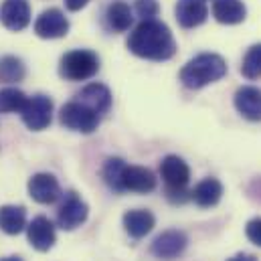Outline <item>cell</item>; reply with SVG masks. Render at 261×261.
<instances>
[{"instance_id":"1","label":"cell","mask_w":261,"mask_h":261,"mask_svg":"<svg viewBox=\"0 0 261 261\" xmlns=\"http://www.w3.org/2000/svg\"><path fill=\"white\" fill-rule=\"evenodd\" d=\"M128 49L140 59L148 61H168L176 53V43L170 29L152 18L142 20L128 37Z\"/></svg>"},{"instance_id":"2","label":"cell","mask_w":261,"mask_h":261,"mask_svg":"<svg viewBox=\"0 0 261 261\" xmlns=\"http://www.w3.org/2000/svg\"><path fill=\"white\" fill-rule=\"evenodd\" d=\"M227 75V61L217 53H200L180 69V83L187 89H202Z\"/></svg>"},{"instance_id":"3","label":"cell","mask_w":261,"mask_h":261,"mask_svg":"<svg viewBox=\"0 0 261 261\" xmlns=\"http://www.w3.org/2000/svg\"><path fill=\"white\" fill-rule=\"evenodd\" d=\"M99 71V57L89 49L69 51L59 61V75L67 81H87Z\"/></svg>"},{"instance_id":"4","label":"cell","mask_w":261,"mask_h":261,"mask_svg":"<svg viewBox=\"0 0 261 261\" xmlns=\"http://www.w3.org/2000/svg\"><path fill=\"white\" fill-rule=\"evenodd\" d=\"M20 118H22V124L33 132L49 128V124L53 120V99L45 93L27 97V103L20 110Z\"/></svg>"},{"instance_id":"5","label":"cell","mask_w":261,"mask_h":261,"mask_svg":"<svg viewBox=\"0 0 261 261\" xmlns=\"http://www.w3.org/2000/svg\"><path fill=\"white\" fill-rule=\"evenodd\" d=\"M59 122H61V126H65L67 130L93 134L99 126V116L91 108H87L79 101H69L59 112Z\"/></svg>"},{"instance_id":"6","label":"cell","mask_w":261,"mask_h":261,"mask_svg":"<svg viewBox=\"0 0 261 261\" xmlns=\"http://www.w3.org/2000/svg\"><path fill=\"white\" fill-rule=\"evenodd\" d=\"M89 217V206L87 202L77 195L75 191H69L57 211V225L63 231H75L81 227Z\"/></svg>"},{"instance_id":"7","label":"cell","mask_w":261,"mask_h":261,"mask_svg":"<svg viewBox=\"0 0 261 261\" xmlns=\"http://www.w3.org/2000/svg\"><path fill=\"white\" fill-rule=\"evenodd\" d=\"M187 247H189V237H187V233H182V231H178V229H170V231L160 233V235L152 241L150 253H152L156 259L172 261V259H176V257H180Z\"/></svg>"},{"instance_id":"8","label":"cell","mask_w":261,"mask_h":261,"mask_svg":"<svg viewBox=\"0 0 261 261\" xmlns=\"http://www.w3.org/2000/svg\"><path fill=\"white\" fill-rule=\"evenodd\" d=\"M35 33L41 39H63L69 33V20L59 8H49L35 20Z\"/></svg>"},{"instance_id":"9","label":"cell","mask_w":261,"mask_h":261,"mask_svg":"<svg viewBox=\"0 0 261 261\" xmlns=\"http://www.w3.org/2000/svg\"><path fill=\"white\" fill-rule=\"evenodd\" d=\"M29 195L35 202L39 204H51L55 202L59 196H61V187H59V180L49 174V172H39V174H33L29 185Z\"/></svg>"},{"instance_id":"10","label":"cell","mask_w":261,"mask_h":261,"mask_svg":"<svg viewBox=\"0 0 261 261\" xmlns=\"http://www.w3.org/2000/svg\"><path fill=\"white\" fill-rule=\"evenodd\" d=\"M160 176L166 189H187L191 180V168L180 156L170 154L160 162Z\"/></svg>"},{"instance_id":"11","label":"cell","mask_w":261,"mask_h":261,"mask_svg":"<svg viewBox=\"0 0 261 261\" xmlns=\"http://www.w3.org/2000/svg\"><path fill=\"white\" fill-rule=\"evenodd\" d=\"M27 237H29L31 247L37 251H49L57 243L55 225L47 217H35L27 225Z\"/></svg>"},{"instance_id":"12","label":"cell","mask_w":261,"mask_h":261,"mask_svg":"<svg viewBox=\"0 0 261 261\" xmlns=\"http://www.w3.org/2000/svg\"><path fill=\"white\" fill-rule=\"evenodd\" d=\"M0 22L8 31H24L31 22V6L27 0H4L0 6Z\"/></svg>"},{"instance_id":"13","label":"cell","mask_w":261,"mask_h":261,"mask_svg":"<svg viewBox=\"0 0 261 261\" xmlns=\"http://www.w3.org/2000/svg\"><path fill=\"white\" fill-rule=\"evenodd\" d=\"M156 189V176L150 168L146 166H130L126 164L124 174H122V193L130 191V193H152Z\"/></svg>"},{"instance_id":"14","label":"cell","mask_w":261,"mask_h":261,"mask_svg":"<svg viewBox=\"0 0 261 261\" xmlns=\"http://www.w3.org/2000/svg\"><path fill=\"white\" fill-rule=\"evenodd\" d=\"M235 110L249 122H261V89L253 85H243L233 97Z\"/></svg>"},{"instance_id":"15","label":"cell","mask_w":261,"mask_h":261,"mask_svg":"<svg viewBox=\"0 0 261 261\" xmlns=\"http://www.w3.org/2000/svg\"><path fill=\"white\" fill-rule=\"evenodd\" d=\"M77 101L101 116L112 108V91L103 83H89L77 93Z\"/></svg>"},{"instance_id":"16","label":"cell","mask_w":261,"mask_h":261,"mask_svg":"<svg viewBox=\"0 0 261 261\" xmlns=\"http://www.w3.org/2000/svg\"><path fill=\"white\" fill-rule=\"evenodd\" d=\"M176 20L182 29L200 27L208 18V8L204 0H178L176 2Z\"/></svg>"},{"instance_id":"17","label":"cell","mask_w":261,"mask_h":261,"mask_svg":"<svg viewBox=\"0 0 261 261\" xmlns=\"http://www.w3.org/2000/svg\"><path fill=\"white\" fill-rule=\"evenodd\" d=\"M122 223H124V229H126V233L130 235L132 239H142L154 229L156 219L146 208H132L124 215Z\"/></svg>"},{"instance_id":"18","label":"cell","mask_w":261,"mask_h":261,"mask_svg":"<svg viewBox=\"0 0 261 261\" xmlns=\"http://www.w3.org/2000/svg\"><path fill=\"white\" fill-rule=\"evenodd\" d=\"M221 198H223V185L213 176L200 180L191 191V200H195V204H198L200 208H211L219 204Z\"/></svg>"},{"instance_id":"19","label":"cell","mask_w":261,"mask_h":261,"mask_svg":"<svg viewBox=\"0 0 261 261\" xmlns=\"http://www.w3.org/2000/svg\"><path fill=\"white\" fill-rule=\"evenodd\" d=\"M27 229V208L22 204L0 206V231L6 235H18Z\"/></svg>"},{"instance_id":"20","label":"cell","mask_w":261,"mask_h":261,"mask_svg":"<svg viewBox=\"0 0 261 261\" xmlns=\"http://www.w3.org/2000/svg\"><path fill=\"white\" fill-rule=\"evenodd\" d=\"M213 16L221 24H239L247 16V8L241 0H215Z\"/></svg>"},{"instance_id":"21","label":"cell","mask_w":261,"mask_h":261,"mask_svg":"<svg viewBox=\"0 0 261 261\" xmlns=\"http://www.w3.org/2000/svg\"><path fill=\"white\" fill-rule=\"evenodd\" d=\"M134 22L130 6L126 2H112L106 10V24L110 27V31L114 33H126Z\"/></svg>"},{"instance_id":"22","label":"cell","mask_w":261,"mask_h":261,"mask_svg":"<svg viewBox=\"0 0 261 261\" xmlns=\"http://www.w3.org/2000/svg\"><path fill=\"white\" fill-rule=\"evenodd\" d=\"M27 75V67L22 59L14 55H4L0 59V81L2 83H18Z\"/></svg>"},{"instance_id":"23","label":"cell","mask_w":261,"mask_h":261,"mask_svg":"<svg viewBox=\"0 0 261 261\" xmlns=\"http://www.w3.org/2000/svg\"><path fill=\"white\" fill-rule=\"evenodd\" d=\"M124 168H126V160H122V158H108L106 164H103V180L116 193H122Z\"/></svg>"},{"instance_id":"24","label":"cell","mask_w":261,"mask_h":261,"mask_svg":"<svg viewBox=\"0 0 261 261\" xmlns=\"http://www.w3.org/2000/svg\"><path fill=\"white\" fill-rule=\"evenodd\" d=\"M27 103V95L16 87H4L0 91V114H14L22 110Z\"/></svg>"},{"instance_id":"25","label":"cell","mask_w":261,"mask_h":261,"mask_svg":"<svg viewBox=\"0 0 261 261\" xmlns=\"http://www.w3.org/2000/svg\"><path fill=\"white\" fill-rule=\"evenodd\" d=\"M241 75L245 79H259L261 77V43L249 47V51L243 57Z\"/></svg>"},{"instance_id":"26","label":"cell","mask_w":261,"mask_h":261,"mask_svg":"<svg viewBox=\"0 0 261 261\" xmlns=\"http://www.w3.org/2000/svg\"><path fill=\"white\" fill-rule=\"evenodd\" d=\"M136 12L142 20H152L160 12V6L156 0H136Z\"/></svg>"},{"instance_id":"27","label":"cell","mask_w":261,"mask_h":261,"mask_svg":"<svg viewBox=\"0 0 261 261\" xmlns=\"http://www.w3.org/2000/svg\"><path fill=\"white\" fill-rule=\"evenodd\" d=\"M245 235H247V239H249L253 245L261 247V217L251 219V221L245 225Z\"/></svg>"},{"instance_id":"28","label":"cell","mask_w":261,"mask_h":261,"mask_svg":"<svg viewBox=\"0 0 261 261\" xmlns=\"http://www.w3.org/2000/svg\"><path fill=\"white\" fill-rule=\"evenodd\" d=\"M87 4H89V0H65L67 10H71V12H77V10L85 8Z\"/></svg>"},{"instance_id":"29","label":"cell","mask_w":261,"mask_h":261,"mask_svg":"<svg viewBox=\"0 0 261 261\" xmlns=\"http://www.w3.org/2000/svg\"><path fill=\"white\" fill-rule=\"evenodd\" d=\"M227 261H257V257L251 255V253H237V255H233L231 259Z\"/></svg>"},{"instance_id":"30","label":"cell","mask_w":261,"mask_h":261,"mask_svg":"<svg viewBox=\"0 0 261 261\" xmlns=\"http://www.w3.org/2000/svg\"><path fill=\"white\" fill-rule=\"evenodd\" d=\"M0 261H22V257H18V255H8V257H0Z\"/></svg>"}]
</instances>
